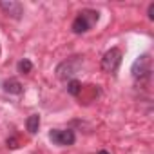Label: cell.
Returning a JSON list of instances; mask_svg holds the SVG:
<instances>
[{"mask_svg": "<svg viewBox=\"0 0 154 154\" xmlns=\"http://www.w3.org/2000/svg\"><path fill=\"white\" fill-rule=\"evenodd\" d=\"M82 65H84V56H72L63 60L62 63L56 65V78L62 82L74 80V74L82 69Z\"/></svg>", "mask_w": 154, "mask_h": 154, "instance_id": "7a4b0ae2", "label": "cell"}, {"mask_svg": "<svg viewBox=\"0 0 154 154\" xmlns=\"http://www.w3.org/2000/svg\"><path fill=\"white\" fill-rule=\"evenodd\" d=\"M147 17H149V20H154V2H152V4H149V9H147Z\"/></svg>", "mask_w": 154, "mask_h": 154, "instance_id": "7c38bea8", "label": "cell"}, {"mask_svg": "<svg viewBox=\"0 0 154 154\" xmlns=\"http://www.w3.org/2000/svg\"><path fill=\"white\" fill-rule=\"evenodd\" d=\"M38 127H40V114H31L27 116L26 120V129L29 134H36L38 132Z\"/></svg>", "mask_w": 154, "mask_h": 154, "instance_id": "ba28073f", "label": "cell"}, {"mask_svg": "<svg viewBox=\"0 0 154 154\" xmlns=\"http://www.w3.org/2000/svg\"><path fill=\"white\" fill-rule=\"evenodd\" d=\"M120 63H122V51L118 49V47H111L105 54H103V58H102V71L103 72H116L118 71V67H120Z\"/></svg>", "mask_w": 154, "mask_h": 154, "instance_id": "3957f363", "label": "cell"}, {"mask_svg": "<svg viewBox=\"0 0 154 154\" xmlns=\"http://www.w3.org/2000/svg\"><path fill=\"white\" fill-rule=\"evenodd\" d=\"M98 20H100V13L96 9H82L78 13V17L72 20L71 29H72L74 35H84V33L91 31L96 26Z\"/></svg>", "mask_w": 154, "mask_h": 154, "instance_id": "6da1fadb", "label": "cell"}, {"mask_svg": "<svg viewBox=\"0 0 154 154\" xmlns=\"http://www.w3.org/2000/svg\"><path fill=\"white\" fill-rule=\"evenodd\" d=\"M6 143H8V147H9V149H18V140H17L15 136L8 138V140H6Z\"/></svg>", "mask_w": 154, "mask_h": 154, "instance_id": "8fae6325", "label": "cell"}, {"mask_svg": "<svg viewBox=\"0 0 154 154\" xmlns=\"http://www.w3.org/2000/svg\"><path fill=\"white\" fill-rule=\"evenodd\" d=\"M67 93H69L71 96H78V94L82 93V84H80L78 80H69V82H67Z\"/></svg>", "mask_w": 154, "mask_h": 154, "instance_id": "9c48e42d", "label": "cell"}, {"mask_svg": "<svg viewBox=\"0 0 154 154\" xmlns=\"http://www.w3.org/2000/svg\"><path fill=\"white\" fill-rule=\"evenodd\" d=\"M17 69H18V72L27 74V72H31V71H33V62H31V60H27V58H22V60L17 63Z\"/></svg>", "mask_w": 154, "mask_h": 154, "instance_id": "30bf717a", "label": "cell"}, {"mask_svg": "<svg viewBox=\"0 0 154 154\" xmlns=\"http://www.w3.org/2000/svg\"><path fill=\"white\" fill-rule=\"evenodd\" d=\"M49 140H51L54 145L69 147V145H74L76 134H74V131H71V129H53V131H49Z\"/></svg>", "mask_w": 154, "mask_h": 154, "instance_id": "5b68a950", "label": "cell"}, {"mask_svg": "<svg viewBox=\"0 0 154 154\" xmlns=\"http://www.w3.org/2000/svg\"><path fill=\"white\" fill-rule=\"evenodd\" d=\"M2 87H4V91H6L8 94H22V91H24L22 84H20L18 80H15V78H9V80H6Z\"/></svg>", "mask_w": 154, "mask_h": 154, "instance_id": "52a82bcc", "label": "cell"}, {"mask_svg": "<svg viewBox=\"0 0 154 154\" xmlns=\"http://www.w3.org/2000/svg\"><path fill=\"white\" fill-rule=\"evenodd\" d=\"M0 9H4V13L15 20L22 18V15H24V8L17 0H0Z\"/></svg>", "mask_w": 154, "mask_h": 154, "instance_id": "8992f818", "label": "cell"}, {"mask_svg": "<svg viewBox=\"0 0 154 154\" xmlns=\"http://www.w3.org/2000/svg\"><path fill=\"white\" fill-rule=\"evenodd\" d=\"M131 72L136 80H143V78H149L150 74V56L145 53V54H140L134 62H132V67H131Z\"/></svg>", "mask_w": 154, "mask_h": 154, "instance_id": "277c9868", "label": "cell"}, {"mask_svg": "<svg viewBox=\"0 0 154 154\" xmlns=\"http://www.w3.org/2000/svg\"><path fill=\"white\" fill-rule=\"evenodd\" d=\"M98 154H111V152H107V150H100Z\"/></svg>", "mask_w": 154, "mask_h": 154, "instance_id": "4fadbf2b", "label": "cell"}]
</instances>
